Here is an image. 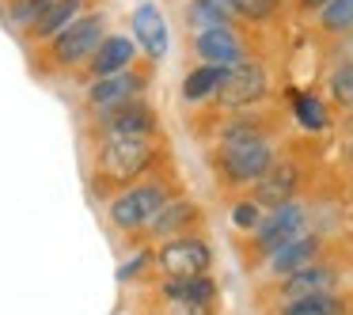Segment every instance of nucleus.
Listing matches in <instances>:
<instances>
[{
  "label": "nucleus",
  "mask_w": 353,
  "mask_h": 315,
  "mask_svg": "<svg viewBox=\"0 0 353 315\" xmlns=\"http://www.w3.org/2000/svg\"><path fill=\"white\" fill-rule=\"evenodd\" d=\"M277 12V0H232V19H251L262 23Z\"/></svg>",
  "instance_id": "obj_26"
},
{
  "label": "nucleus",
  "mask_w": 353,
  "mask_h": 315,
  "mask_svg": "<svg viewBox=\"0 0 353 315\" xmlns=\"http://www.w3.org/2000/svg\"><path fill=\"white\" fill-rule=\"evenodd\" d=\"M92 8H95V0H54V4L46 8V16L23 34V42L27 46H42V42H50L57 31H65L69 23H77V19L84 16V12H92Z\"/></svg>",
  "instance_id": "obj_15"
},
{
  "label": "nucleus",
  "mask_w": 353,
  "mask_h": 315,
  "mask_svg": "<svg viewBox=\"0 0 353 315\" xmlns=\"http://www.w3.org/2000/svg\"><path fill=\"white\" fill-rule=\"evenodd\" d=\"M110 133H160V114L148 99H133L110 110H92L88 137H110Z\"/></svg>",
  "instance_id": "obj_8"
},
{
  "label": "nucleus",
  "mask_w": 353,
  "mask_h": 315,
  "mask_svg": "<svg viewBox=\"0 0 353 315\" xmlns=\"http://www.w3.org/2000/svg\"><path fill=\"white\" fill-rule=\"evenodd\" d=\"M319 251H323V239L304 232V236H296L292 243H285L277 254H270V274L289 277V274H296V270H307L319 258Z\"/></svg>",
  "instance_id": "obj_17"
},
{
  "label": "nucleus",
  "mask_w": 353,
  "mask_h": 315,
  "mask_svg": "<svg viewBox=\"0 0 353 315\" xmlns=\"http://www.w3.org/2000/svg\"><path fill=\"white\" fill-rule=\"evenodd\" d=\"M319 27L327 34H345L353 31V0H330L319 12Z\"/></svg>",
  "instance_id": "obj_23"
},
{
  "label": "nucleus",
  "mask_w": 353,
  "mask_h": 315,
  "mask_svg": "<svg viewBox=\"0 0 353 315\" xmlns=\"http://www.w3.org/2000/svg\"><path fill=\"white\" fill-rule=\"evenodd\" d=\"M163 137L160 133H110L92 137V194L110 201L114 194L137 186L152 171H160Z\"/></svg>",
  "instance_id": "obj_1"
},
{
  "label": "nucleus",
  "mask_w": 353,
  "mask_h": 315,
  "mask_svg": "<svg viewBox=\"0 0 353 315\" xmlns=\"http://www.w3.org/2000/svg\"><path fill=\"white\" fill-rule=\"evenodd\" d=\"M133 39H137V46L145 50L152 61H163L171 39H168L163 12L156 8V4H137V8H133Z\"/></svg>",
  "instance_id": "obj_16"
},
{
  "label": "nucleus",
  "mask_w": 353,
  "mask_h": 315,
  "mask_svg": "<svg viewBox=\"0 0 353 315\" xmlns=\"http://www.w3.org/2000/svg\"><path fill=\"white\" fill-rule=\"evenodd\" d=\"M148 84H152V69H125V72H114V77H103V80H92L84 92V110H110V107H122V103H133V99H145Z\"/></svg>",
  "instance_id": "obj_7"
},
{
  "label": "nucleus",
  "mask_w": 353,
  "mask_h": 315,
  "mask_svg": "<svg viewBox=\"0 0 353 315\" xmlns=\"http://www.w3.org/2000/svg\"><path fill=\"white\" fill-rule=\"evenodd\" d=\"M163 315H213L209 304H163Z\"/></svg>",
  "instance_id": "obj_28"
},
{
  "label": "nucleus",
  "mask_w": 353,
  "mask_h": 315,
  "mask_svg": "<svg viewBox=\"0 0 353 315\" xmlns=\"http://www.w3.org/2000/svg\"><path fill=\"white\" fill-rule=\"evenodd\" d=\"M296 186H300V167L296 163H289V160H277L274 167L266 171V175L259 179V183L251 186V201L259 209H281V205H289L292 201V194H296Z\"/></svg>",
  "instance_id": "obj_11"
},
{
  "label": "nucleus",
  "mask_w": 353,
  "mask_h": 315,
  "mask_svg": "<svg viewBox=\"0 0 353 315\" xmlns=\"http://www.w3.org/2000/svg\"><path fill=\"white\" fill-rule=\"evenodd\" d=\"M171 198H179V194L171 190L163 171H152V175L141 179L137 186H130V190L114 194V198L107 201V221L114 224L118 232H125V236H130V232H145L148 224H152V216L160 213Z\"/></svg>",
  "instance_id": "obj_4"
},
{
  "label": "nucleus",
  "mask_w": 353,
  "mask_h": 315,
  "mask_svg": "<svg viewBox=\"0 0 353 315\" xmlns=\"http://www.w3.org/2000/svg\"><path fill=\"white\" fill-rule=\"evenodd\" d=\"M50 4H54V0H0V12H4V19H8L12 31L23 39V34L46 16Z\"/></svg>",
  "instance_id": "obj_19"
},
{
  "label": "nucleus",
  "mask_w": 353,
  "mask_h": 315,
  "mask_svg": "<svg viewBox=\"0 0 353 315\" xmlns=\"http://www.w3.org/2000/svg\"><path fill=\"white\" fill-rule=\"evenodd\" d=\"M110 34V16L107 8H92L69 23L65 31H57L50 42L31 50V69L39 77H80L92 61V54L99 50V42Z\"/></svg>",
  "instance_id": "obj_2"
},
{
  "label": "nucleus",
  "mask_w": 353,
  "mask_h": 315,
  "mask_svg": "<svg viewBox=\"0 0 353 315\" xmlns=\"http://www.w3.org/2000/svg\"><path fill=\"white\" fill-rule=\"evenodd\" d=\"M201 221V209L194 205L190 198H171L168 205L160 209V213L152 216V224H148V239H179V236H194V224Z\"/></svg>",
  "instance_id": "obj_14"
},
{
  "label": "nucleus",
  "mask_w": 353,
  "mask_h": 315,
  "mask_svg": "<svg viewBox=\"0 0 353 315\" xmlns=\"http://www.w3.org/2000/svg\"><path fill=\"white\" fill-rule=\"evenodd\" d=\"M194 54L201 57V65H216V69H232V65L247 61V50L236 39L232 27H216V31L194 34Z\"/></svg>",
  "instance_id": "obj_12"
},
{
  "label": "nucleus",
  "mask_w": 353,
  "mask_h": 315,
  "mask_svg": "<svg viewBox=\"0 0 353 315\" xmlns=\"http://www.w3.org/2000/svg\"><path fill=\"white\" fill-rule=\"evenodd\" d=\"M133 61H137V42L130 39V34H107V39L99 42V50L92 54V61H88V69L80 72V80H103V77H114V72H125L133 69Z\"/></svg>",
  "instance_id": "obj_10"
},
{
  "label": "nucleus",
  "mask_w": 353,
  "mask_h": 315,
  "mask_svg": "<svg viewBox=\"0 0 353 315\" xmlns=\"http://www.w3.org/2000/svg\"><path fill=\"white\" fill-rule=\"evenodd\" d=\"M156 292L163 304H213L216 281L213 277H163Z\"/></svg>",
  "instance_id": "obj_18"
},
{
  "label": "nucleus",
  "mask_w": 353,
  "mask_h": 315,
  "mask_svg": "<svg viewBox=\"0 0 353 315\" xmlns=\"http://www.w3.org/2000/svg\"><path fill=\"white\" fill-rule=\"evenodd\" d=\"M277 315H345V304L342 296H307V300H289V304H281V312Z\"/></svg>",
  "instance_id": "obj_22"
},
{
  "label": "nucleus",
  "mask_w": 353,
  "mask_h": 315,
  "mask_svg": "<svg viewBox=\"0 0 353 315\" xmlns=\"http://www.w3.org/2000/svg\"><path fill=\"white\" fill-rule=\"evenodd\" d=\"M186 23H190L194 31L201 34V31H216V27H228V19H224L221 12L209 8L205 0H194L190 8H186Z\"/></svg>",
  "instance_id": "obj_25"
},
{
  "label": "nucleus",
  "mask_w": 353,
  "mask_h": 315,
  "mask_svg": "<svg viewBox=\"0 0 353 315\" xmlns=\"http://www.w3.org/2000/svg\"><path fill=\"white\" fill-rule=\"evenodd\" d=\"M277 163L274 145H270L266 130L251 118H232L221 130V145L213 152V167L221 183L228 186H254L270 167Z\"/></svg>",
  "instance_id": "obj_3"
},
{
  "label": "nucleus",
  "mask_w": 353,
  "mask_h": 315,
  "mask_svg": "<svg viewBox=\"0 0 353 315\" xmlns=\"http://www.w3.org/2000/svg\"><path fill=\"white\" fill-rule=\"evenodd\" d=\"M345 160L353 163V133H350V141H345Z\"/></svg>",
  "instance_id": "obj_30"
},
{
  "label": "nucleus",
  "mask_w": 353,
  "mask_h": 315,
  "mask_svg": "<svg viewBox=\"0 0 353 315\" xmlns=\"http://www.w3.org/2000/svg\"><path fill=\"white\" fill-rule=\"evenodd\" d=\"M334 289H338V270L323 266V262H312L307 270H296V274L281 277V304L307 300V296H330Z\"/></svg>",
  "instance_id": "obj_13"
},
{
  "label": "nucleus",
  "mask_w": 353,
  "mask_h": 315,
  "mask_svg": "<svg viewBox=\"0 0 353 315\" xmlns=\"http://www.w3.org/2000/svg\"><path fill=\"white\" fill-rule=\"evenodd\" d=\"M296 236H304V209H300L296 201H289V205L274 209L270 216L259 221V228H254V247H259V254L270 258V254H277Z\"/></svg>",
  "instance_id": "obj_9"
},
{
  "label": "nucleus",
  "mask_w": 353,
  "mask_h": 315,
  "mask_svg": "<svg viewBox=\"0 0 353 315\" xmlns=\"http://www.w3.org/2000/svg\"><path fill=\"white\" fill-rule=\"evenodd\" d=\"M266 92H270V72L259 61H239L232 69H224L213 99L221 110H247L266 99Z\"/></svg>",
  "instance_id": "obj_5"
},
{
  "label": "nucleus",
  "mask_w": 353,
  "mask_h": 315,
  "mask_svg": "<svg viewBox=\"0 0 353 315\" xmlns=\"http://www.w3.org/2000/svg\"><path fill=\"white\" fill-rule=\"evenodd\" d=\"M292 114L304 130H327V107L312 92H292Z\"/></svg>",
  "instance_id": "obj_21"
},
{
  "label": "nucleus",
  "mask_w": 353,
  "mask_h": 315,
  "mask_svg": "<svg viewBox=\"0 0 353 315\" xmlns=\"http://www.w3.org/2000/svg\"><path fill=\"white\" fill-rule=\"evenodd\" d=\"M327 4H330V0H300V8H327Z\"/></svg>",
  "instance_id": "obj_29"
},
{
  "label": "nucleus",
  "mask_w": 353,
  "mask_h": 315,
  "mask_svg": "<svg viewBox=\"0 0 353 315\" xmlns=\"http://www.w3.org/2000/svg\"><path fill=\"white\" fill-rule=\"evenodd\" d=\"M327 88H330V99H334L338 107H342V110H353V61L338 65V69L330 72Z\"/></svg>",
  "instance_id": "obj_24"
},
{
  "label": "nucleus",
  "mask_w": 353,
  "mask_h": 315,
  "mask_svg": "<svg viewBox=\"0 0 353 315\" xmlns=\"http://www.w3.org/2000/svg\"><path fill=\"white\" fill-rule=\"evenodd\" d=\"M152 262L160 266L163 277H209L213 247L201 236H179V239L160 243V251L152 254Z\"/></svg>",
  "instance_id": "obj_6"
},
{
  "label": "nucleus",
  "mask_w": 353,
  "mask_h": 315,
  "mask_svg": "<svg viewBox=\"0 0 353 315\" xmlns=\"http://www.w3.org/2000/svg\"><path fill=\"white\" fill-rule=\"evenodd\" d=\"M221 77H224V69H216V65H201V69H194L190 77L183 80V99L186 103L213 99L216 88H221Z\"/></svg>",
  "instance_id": "obj_20"
},
{
  "label": "nucleus",
  "mask_w": 353,
  "mask_h": 315,
  "mask_svg": "<svg viewBox=\"0 0 353 315\" xmlns=\"http://www.w3.org/2000/svg\"><path fill=\"white\" fill-rule=\"evenodd\" d=\"M259 221H262V209L254 205L251 198H243V201H236V205H232V224H236V228L254 232V228H259Z\"/></svg>",
  "instance_id": "obj_27"
}]
</instances>
